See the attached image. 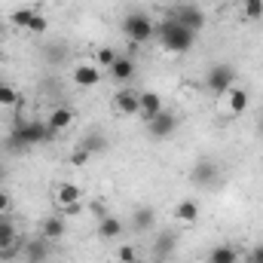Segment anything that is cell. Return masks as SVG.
Returning a JSON list of instances; mask_svg holds the SVG:
<instances>
[{"label":"cell","instance_id":"cell-1","mask_svg":"<svg viewBox=\"0 0 263 263\" xmlns=\"http://www.w3.org/2000/svg\"><path fill=\"white\" fill-rule=\"evenodd\" d=\"M196 37L190 28H184L181 22H175L172 15H165L159 25H156V40H159V46L165 49V52H172V55H187L193 46H196Z\"/></svg>","mask_w":263,"mask_h":263},{"label":"cell","instance_id":"cell-2","mask_svg":"<svg viewBox=\"0 0 263 263\" xmlns=\"http://www.w3.org/2000/svg\"><path fill=\"white\" fill-rule=\"evenodd\" d=\"M46 141H52V132L46 126V120H18L12 132H9V138H6V147H12V150H25V147H37V144H46Z\"/></svg>","mask_w":263,"mask_h":263},{"label":"cell","instance_id":"cell-3","mask_svg":"<svg viewBox=\"0 0 263 263\" xmlns=\"http://www.w3.org/2000/svg\"><path fill=\"white\" fill-rule=\"evenodd\" d=\"M123 34L129 37L132 46H144V43H150L156 37V22L141 9H132L123 18Z\"/></svg>","mask_w":263,"mask_h":263},{"label":"cell","instance_id":"cell-4","mask_svg":"<svg viewBox=\"0 0 263 263\" xmlns=\"http://www.w3.org/2000/svg\"><path fill=\"white\" fill-rule=\"evenodd\" d=\"M233 86H236V67L230 65V62H217V65H211L205 70V89L211 95L223 98Z\"/></svg>","mask_w":263,"mask_h":263},{"label":"cell","instance_id":"cell-5","mask_svg":"<svg viewBox=\"0 0 263 263\" xmlns=\"http://www.w3.org/2000/svg\"><path fill=\"white\" fill-rule=\"evenodd\" d=\"M175 22H181L184 28H190L193 34H199L202 28H205V9L196 6V3H178V6H172V12H168Z\"/></svg>","mask_w":263,"mask_h":263},{"label":"cell","instance_id":"cell-6","mask_svg":"<svg viewBox=\"0 0 263 263\" xmlns=\"http://www.w3.org/2000/svg\"><path fill=\"white\" fill-rule=\"evenodd\" d=\"M110 104H114V110H117L120 117H135V114L141 110V92H138L135 86H120V89L114 92Z\"/></svg>","mask_w":263,"mask_h":263},{"label":"cell","instance_id":"cell-7","mask_svg":"<svg viewBox=\"0 0 263 263\" xmlns=\"http://www.w3.org/2000/svg\"><path fill=\"white\" fill-rule=\"evenodd\" d=\"M175 248H178V230H156V239H153V245H150L153 260L165 263L175 254Z\"/></svg>","mask_w":263,"mask_h":263},{"label":"cell","instance_id":"cell-8","mask_svg":"<svg viewBox=\"0 0 263 263\" xmlns=\"http://www.w3.org/2000/svg\"><path fill=\"white\" fill-rule=\"evenodd\" d=\"M248 107H251V92H248L245 86H233V89L223 95V110H227L230 117H245Z\"/></svg>","mask_w":263,"mask_h":263},{"label":"cell","instance_id":"cell-9","mask_svg":"<svg viewBox=\"0 0 263 263\" xmlns=\"http://www.w3.org/2000/svg\"><path fill=\"white\" fill-rule=\"evenodd\" d=\"M147 132H150V138H156V141H165V138H172V135L178 132V114H172V110H162V114H156V117L147 123Z\"/></svg>","mask_w":263,"mask_h":263},{"label":"cell","instance_id":"cell-10","mask_svg":"<svg viewBox=\"0 0 263 263\" xmlns=\"http://www.w3.org/2000/svg\"><path fill=\"white\" fill-rule=\"evenodd\" d=\"M73 110L70 107H65V104H59V107H52L49 110V117H46V126H49V132H52V138L55 135H62V132H67L70 126H73Z\"/></svg>","mask_w":263,"mask_h":263},{"label":"cell","instance_id":"cell-11","mask_svg":"<svg viewBox=\"0 0 263 263\" xmlns=\"http://www.w3.org/2000/svg\"><path fill=\"white\" fill-rule=\"evenodd\" d=\"M65 233H67V217L65 214H49L43 223H40V236L46 239V242H59V239H65Z\"/></svg>","mask_w":263,"mask_h":263},{"label":"cell","instance_id":"cell-12","mask_svg":"<svg viewBox=\"0 0 263 263\" xmlns=\"http://www.w3.org/2000/svg\"><path fill=\"white\" fill-rule=\"evenodd\" d=\"M52 199H55V205H59V208H67V205H77V202H83V190H80L73 181H62V184H55Z\"/></svg>","mask_w":263,"mask_h":263},{"label":"cell","instance_id":"cell-13","mask_svg":"<svg viewBox=\"0 0 263 263\" xmlns=\"http://www.w3.org/2000/svg\"><path fill=\"white\" fill-rule=\"evenodd\" d=\"M135 70H138V67H135V59H132V55H120V59L110 65V70H107V73H110V80H114V83L129 86L132 80H135Z\"/></svg>","mask_w":263,"mask_h":263},{"label":"cell","instance_id":"cell-14","mask_svg":"<svg viewBox=\"0 0 263 263\" xmlns=\"http://www.w3.org/2000/svg\"><path fill=\"white\" fill-rule=\"evenodd\" d=\"M217 162L214 159H199L196 165H193V181H196L199 187H211V184H217Z\"/></svg>","mask_w":263,"mask_h":263},{"label":"cell","instance_id":"cell-15","mask_svg":"<svg viewBox=\"0 0 263 263\" xmlns=\"http://www.w3.org/2000/svg\"><path fill=\"white\" fill-rule=\"evenodd\" d=\"M162 110H165L162 95H159V92H153V89H144V92H141V110H138V114L150 123V120H153L156 114H162Z\"/></svg>","mask_w":263,"mask_h":263},{"label":"cell","instance_id":"cell-16","mask_svg":"<svg viewBox=\"0 0 263 263\" xmlns=\"http://www.w3.org/2000/svg\"><path fill=\"white\" fill-rule=\"evenodd\" d=\"M73 83L80 89H95L101 83V67L98 65H77L73 67Z\"/></svg>","mask_w":263,"mask_h":263},{"label":"cell","instance_id":"cell-17","mask_svg":"<svg viewBox=\"0 0 263 263\" xmlns=\"http://www.w3.org/2000/svg\"><path fill=\"white\" fill-rule=\"evenodd\" d=\"M153 223H156V211H153L150 205H138V208L132 211V230H135V233H150Z\"/></svg>","mask_w":263,"mask_h":263},{"label":"cell","instance_id":"cell-18","mask_svg":"<svg viewBox=\"0 0 263 263\" xmlns=\"http://www.w3.org/2000/svg\"><path fill=\"white\" fill-rule=\"evenodd\" d=\"M175 220L178 223H196L199 220V214H202V208H199V202L196 199H181L178 205H175Z\"/></svg>","mask_w":263,"mask_h":263},{"label":"cell","instance_id":"cell-19","mask_svg":"<svg viewBox=\"0 0 263 263\" xmlns=\"http://www.w3.org/2000/svg\"><path fill=\"white\" fill-rule=\"evenodd\" d=\"M123 230H126V223H123L117 214H107V217L98 220V236H101V239H120Z\"/></svg>","mask_w":263,"mask_h":263},{"label":"cell","instance_id":"cell-20","mask_svg":"<svg viewBox=\"0 0 263 263\" xmlns=\"http://www.w3.org/2000/svg\"><path fill=\"white\" fill-rule=\"evenodd\" d=\"M205 263H239V251L233 245H214L205 254Z\"/></svg>","mask_w":263,"mask_h":263},{"label":"cell","instance_id":"cell-21","mask_svg":"<svg viewBox=\"0 0 263 263\" xmlns=\"http://www.w3.org/2000/svg\"><path fill=\"white\" fill-rule=\"evenodd\" d=\"M80 147H83L86 153L98 156V153H104V150H107V138H104L101 132H86V135H83V141H80Z\"/></svg>","mask_w":263,"mask_h":263},{"label":"cell","instance_id":"cell-22","mask_svg":"<svg viewBox=\"0 0 263 263\" xmlns=\"http://www.w3.org/2000/svg\"><path fill=\"white\" fill-rule=\"evenodd\" d=\"M49 242L40 236L37 242H28L25 245V257H28V263H46V257H49V248H46Z\"/></svg>","mask_w":263,"mask_h":263},{"label":"cell","instance_id":"cell-23","mask_svg":"<svg viewBox=\"0 0 263 263\" xmlns=\"http://www.w3.org/2000/svg\"><path fill=\"white\" fill-rule=\"evenodd\" d=\"M15 242H18V230H15V223H12V217L3 214V217H0V248H9V245H15Z\"/></svg>","mask_w":263,"mask_h":263},{"label":"cell","instance_id":"cell-24","mask_svg":"<svg viewBox=\"0 0 263 263\" xmlns=\"http://www.w3.org/2000/svg\"><path fill=\"white\" fill-rule=\"evenodd\" d=\"M34 18H37V9H34V6H22V9H15V12L9 15V25H12V28H22V31H28Z\"/></svg>","mask_w":263,"mask_h":263},{"label":"cell","instance_id":"cell-25","mask_svg":"<svg viewBox=\"0 0 263 263\" xmlns=\"http://www.w3.org/2000/svg\"><path fill=\"white\" fill-rule=\"evenodd\" d=\"M18 104H22V95L15 92V86L0 80V107H18Z\"/></svg>","mask_w":263,"mask_h":263},{"label":"cell","instance_id":"cell-26","mask_svg":"<svg viewBox=\"0 0 263 263\" xmlns=\"http://www.w3.org/2000/svg\"><path fill=\"white\" fill-rule=\"evenodd\" d=\"M242 18L245 22H260L263 18V0H242Z\"/></svg>","mask_w":263,"mask_h":263},{"label":"cell","instance_id":"cell-27","mask_svg":"<svg viewBox=\"0 0 263 263\" xmlns=\"http://www.w3.org/2000/svg\"><path fill=\"white\" fill-rule=\"evenodd\" d=\"M117 59H120V52H117L114 46H101V49L95 52V65H98V67H107V70H110V65H114Z\"/></svg>","mask_w":263,"mask_h":263},{"label":"cell","instance_id":"cell-28","mask_svg":"<svg viewBox=\"0 0 263 263\" xmlns=\"http://www.w3.org/2000/svg\"><path fill=\"white\" fill-rule=\"evenodd\" d=\"M117 263H138L135 245H120V248H117Z\"/></svg>","mask_w":263,"mask_h":263},{"label":"cell","instance_id":"cell-29","mask_svg":"<svg viewBox=\"0 0 263 263\" xmlns=\"http://www.w3.org/2000/svg\"><path fill=\"white\" fill-rule=\"evenodd\" d=\"M89 159H92V153H86L83 147H77V150L70 153V159H67V162H70L73 168H80V165H89Z\"/></svg>","mask_w":263,"mask_h":263},{"label":"cell","instance_id":"cell-30","mask_svg":"<svg viewBox=\"0 0 263 263\" xmlns=\"http://www.w3.org/2000/svg\"><path fill=\"white\" fill-rule=\"evenodd\" d=\"M46 31H49V22H46V15L37 12V18H34L31 28H28V34H46Z\"/></svg>","mask_w":263,"mask_h":263},{"label":"cell","instance_id":"cell-31","mask_svg":"<svg viewBox=\"0 0 263 263\" xmlns=\"http://www.w3.org/2000/svg\"><path fill=\"white\" fill-rule=\"evenodd\" d=\"M9 211H12V196H9L6 190H0V217L9 214Z\"/></svg>","mask_w":263,"mask_h":263},{"label":"cell","instance_id":"cell-32","mask_svg":"<svg viewBox=\"0 0 263 263\" xmlns=\"http://www.w3.org/2000/svg\"><path fill=\"white\" fill-rule=\"evenodd\" d=\"M92 214H95L98 220H101V217H107V208H104V202H101V199H95V202H92Z\"/></svg>","mask_w":263,"mask_h":263},{"label":"cell","instance_id":"cell-33","mask_svg":"<svg viewBox=\"0 0 263 263\" xmlns=\"http://www.w3.org/2000/svg\"><path fill=\"white\" fill-rule=\"evenodd\" d=\"M248 263H263V245H254L251 254H248Z\"/></svg>","mask_w":263,"mask_h":263},{"label":"cell","instance_id":"cell-34","mask_svg":"<svg viewBox=\"0 0 263 263\" xmlns=\"http://www.w3.org/2000/svg\"><path fill=\"white\" fill-rule=\"evenodd\" d=\"M257 132H260V138H263V114H260V126H257Z\"/></svg>","mask_w":263,"mask_h":263},{"label":"cell","instance_id":"cell-35","mask_svg":"<svg viewBox=\"0 0 263 263\" xmlns=\"http://www.w3.org/2000/svg\"><path fill=\"white\" fill-rule=\"evenodd\" d=\"M141 3H159V0H141Z\"/></svg>","mask_w":263,"mask_h":263},{"label":"cell","instance_id":"cell-36","mask_svg":"<svg viewBox=\"0 0 263 263\" xmlns=\"http://www.w3.org/2000/svg\"><path fill=\"white\" fill-rule=\"evenodd\" d=\"M0 65H3V55H0Z\"/></svg>","mask_w":263,"mask_h":263},{"label":"cell","instance_id":"cell-37","mask_svg":"<svg viewBox=\"0 0 263 263\" xmlns=\"http://www.w3.org/2000/svg\"><path fill=\"white\" fill-rule=\"evenodd\" d=\"M0 178H3V172H0Z\"/></svg>","mask_w":263,"mask_h":263},{"label":"cell","instance_id":"cell-38","mask_svg":"<svg viewBox=\"0 0 263 263\" xmlns=\"http://www.w3.org/2000/svg\"><path fill=\"white\" fill-rule=\"evenodd\" d=\"M236 3H242V0H236Z\"/></svg>","mask_w":263,"mask_h":263},{"label":"cell","instance_id":"cell-39","mask_svg":"<svg viewBox=\"0 0 263 263\" xmlns=\"http://www.w3.org/2000/svg\"><path fill=\"white\" fill-rule=\"evenodd\" d=\"M6 263H12V260H6Z\"/></svg>","mask_w":263,"mask_h":263}]
</instances>
